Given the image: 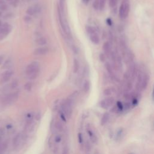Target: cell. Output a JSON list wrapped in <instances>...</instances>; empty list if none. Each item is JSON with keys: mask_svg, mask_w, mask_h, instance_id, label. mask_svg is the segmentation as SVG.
I'll return each instance as SVG.
<instances>
[{"mask_svg": "<svg viewBox=\"0 0 154 154\" xmlns=\"http://www.w3.org/2000/svg\"><path fill=\"white\" fill-rule=\"evenodd\" d=\"M33 84L31 82H28L24 85V89L27 91H30L32 89Z\"/></svg>", "mask_w": 154, "mask_h": 154, "instance_id": "d4e9b609", "label": "cell"}, {"mask_svg": "<svg viewBox=\"0 0 154 154\" xmlns=\"http://www.w3.org/2000/svg\"><path fill=\"white\" fill-rule=\"evenodd\" d=\"M55 142H57V143L60 142L61 141V138H60V136H57V137H55Z\"/></svg>", "mask_w": 154, "mask_h": 154, "instance_id": "8d00e7d4", "label": "cell"}, {"mask_svg": "<svg viewBox=\"0 0 154 154\" xmlns=\"http://www.w3.org/2000/svg\"><path fill=\"white\" fill-rule=\"evenodd\" d=\"M102 49H103L104 51V54L105 55H110L111 54V45L108 42H106L104 43L103 47H102Z\"/></svg>", "mask_w": 154, "mask_h": 154, "instance_id": "30bf717a", "label": "cell"}, {"mask_svg": "<svg viewBox=\"0 0 154 154\" xmlns=\"http://www.w3.org/2000/svg\"><path fill=\"white\" fill-rule=\"evenodd\" d=\"M0 140H1V137H0Z\"/></svg>", "mask_w": 154, "mask_h": 154, "instance_id": "bcb514c9", "label": "cell"}, {"mask_svg": "<svg viewBox=\"0 0 154 154\" xmlns=\"http://www.w3.org/2000/svg\"><path fill=\"white\" fill-rule=\"evenodd\" d=\"M107 23L108 24V25L111 26L112 25V19L110 18H108L107 19Z\"/></svg>", "mask_w": 154, "mask_h": 154, "instance_id": "d590c367", "label": "cell"}, {"mask_svg": "<svg viewBox=\"0 0 154 154\" xmlns=\"http://www.w3.org/2000/svg\"><path fill=\"white\" fill-rule=\"evenodd\" d=\"M129 154H134V153H129Z\"/></svg>", "mask_w": 154, "mask_h": 154, "instance_id": "f6af8a7d", "label": "cell"}, {"mask_svg": "<svg viewBox=\"0 0 154 154\" xmlns=\"http://www.w3.org/2000/svg\"><path fill=\"white\" fill-rule=\"evenodd\" d=\"M13 1H17V0H12Z\"/></svg>", "mask_w": 154, "mask_h": 154, "instance_id": "b9f144b4", "label": "cell"}, {"mask_svg": "<svg viewBox=\"0 0 154 154\" xmlns=\"http://www.w3.org/2000/svg\"><path fill=\"white\" fill-rule=\"evenodd\" d=\"M114 90L113 88H107V89H105L104 91V94L105 96H110L113 93Z\"/></svg>", "mask_w": 154, "mask_h": 154, "instance_id": "d6986e66", "label": "cell"}, {"mask_svg": "<svg viewBox=\"0 0 154 154\" xmlns=\"http://www.w3.org/2000/svg\"><path fill=\"white\" fill-rule=\"evenodd\" d=\"M39 73H40V70H39L37 72H36L33 73V74H32L31 75H29L28 76V78L30 79H31V80H34V79H36V78H37L39 77Z\"/></svg>", "mask_w": 154, "mask_h": 154, "instance_id": "44dd1931", "label": "cell"}, {"mask_svg": "<svg viewBox=\"0 0 154 154\" xmlns=\"http://www.w3.org/2000/svg\"><path fill=\"white\" fill-rule=\"evenodd\" d=\"M109 119H110V114L108 113H105L102 117L101 124L102 125H104L107 123Z\"/></svg>", "mask_w": 154, "mask_h": 154, "instance_id": "e0dca14e", "label": "cell"}, {"mask_svg": "<svg viewBox=\"0 0 154 154\" xmlns=\"http://www.w3.org/2000/svg\"><path fill=\"white\" fill-rule=\"evenodd\" d=\"M64 5H65V0H59V8L62 13L64 12Z\"/></svg>", "mask_w": 154, "mask_h": 154, "instance_id": "603a6c76", "label": "cell"}, {"mask_svg": "<svg viewBox=\"0 0 154 154\" xmlns=\"http://www.w3.org/2000/svg\"><path fill=\"white\" fill-rule=\"evenodd\" d=\"M26 13L29 16H33L36 13H37V10H36V6L29 7L27 9V10H26Z\"/></svg>", "mask_w": 154, "mask_h": 154, "instance_id": "4fadbf2b", "label": "cell"}, {"mask_svg": "<svg viewBox=\"0 0 154 154\" xmlns=\"http://www.w3.org/2000/svg\"><path fill=\"white\" fill-rule=\"evenodd\" d=\"M99 60L101 62H104L106 60V56L105 54L104 53H101L99 55Z\"/></svg>", "mask_w": 154, "mask_h": 154, "instance_id": "4dcf8cb0", "label": "cell"}, {"mask_svg": "<svg viewBox=\"0 0 154 154\" xmlns=\"http://www.w3.org/2000/svg\"><path fill=\"white\" fill-rule=\"evenodd\" d=\"M39 70H40L39 63L36 62H33L27 66L25 69V74L29 76Z\"/></svg>", "mask_w": 154, "mask_h": 154, "instance_id": "277c9868", "label": "cell"}, {"mask_svg": "<svg viewBox=\"0 0 154 154\" xmlns=\"http://www.w3.org/2000/svg\"><path fill=\"white\" fill-rule=\"evenodd\" d=\"M18 92L7 93L6 94L0 96V105L3 107L10 105L13 104L18 99Z\"/></svg>", "mask_w": 154, "mask_h": 154, "instance_id": "7a4b0ae2", "label": "cell"}, {"mask_svg": "<svg viewBox=\"0 0 154 154\" xmlns=\"http://www.w3.org/2000/svg\"><path fill=\"white\" fill-rule=\"evenodd\" d=\"M149 81V77L147 72L140 71L138 73L136 88L139 91L144 90L147 87Z\"/></svg>", "mask_w": 154, "mask_h": 154, "instance_id": "6da1fadb", "label": "cell"}, {"mask_svg": "<svg viewBox=\"0 0 154 154\" xmlns=\"http://www.w3.org/2000/svg\"><path fill=\"white\" fill-rule=\"evenodd\" d=\"M114 103V99L112 97H108L103 100H102L100 102V106L104 109H108L111 107Z\"/></svg>", "mask_w": 154, "mask_h": 154, "instance_id": "5b68a950", "label": "cell"}, {"mask_svg": "<svg viewBox=\"0 0 154 154\" xmlns=\"http://www.w3.org/2000/svg\"><path fill=\"white\" fill-rule=\"evenodd\" d=\"M62 154H69V149L67 146L64 147L62 151Z\"/></svg>", "mask_w": 154, "mask_h": 154, "instance_id": "d6a6232c", "label": "cell"}, {"mask_svg": "<svg viewBox=\"0 0 154 154\" xmlns=\"http://www.w3.org/2000/svg\"><path fill=\"white\" fill-rule=\"evenodd\" d=\"M4 60V55H0V65L2 64Z\"/></svg>", "mask_w": 154, "mask_h": 154, "instance_id": "e575fe53", "label": "cell"}, {"mask_svg": "<svg viewBox=\"0 0 154 154\" xmlns=\"http://www.w3.org/2000/svg\"><path fill=\"white\" fill-rule=\"evenodd\" d=\"M2 25H3V23H2V22H1V20H0V27H1Z\"/></svg>", "mask_w": 154, "mask_h": 154, "instance_id": "ab89813d", "label": "cell"}, {"mask_svg": "<svg viewBox=\"0 0 154 154\" xmlns=\"http://www.w3.org/2000/svg\"><path fill=\"white\" fill-rule=\"evenodd\" d=\"M86 31L87 32L88 34H89L90 35H92L94 34H97V30L96 28L94 27L90 26V25H87L86 27Z\"/></svg>", "mask_w": 154, "mask_h": 154, "instance_id": "5bb4252c", "label": "cell"}, {"mask_svg": "<svg viewBox=\"0 0 154 154\" xmlns=\"http://www.w3.org/2000/svg\"><path fill=\"white\" fill-rule=\"evenodd\" d=\"M7 1H12V0H7Z\"/></svg>", "mask_w": 154, "mask_h": 154, "instance_id": "7bdbcfd3", "label": "cell"}, {"mask_svg": "<svg viewBox=\"0 0 154 154\" xmlns=\"http://www.w3.org/2000/svg\"><path fill=\"white\" fill-rule=\"evenodd\" d=\"M2 36V32H1V27H0V36Z\"/></svg>", "mask_w": 154, "mask_h": 154, "instance_id": "60d3db41", "label": "cell"}, {"mask_svg": "<svg viewBox=\"0 0 154 154\" xmlns=\"http://www.w3.org/2000/svg\"><path fill=\"white\" fill-rule=\"evenodd\" d=\"M105 68H106L107 72H108V74L110 75L113 76V70L112 68L111 65L110 64V63H105Z\"/></svg>", "mask_w": 154, "mask_h": 154, "instance_id": "ffe728a7", "label": "cell"}, {"mask_svg": "<svg viewBox=\"0 0 154 154\" xmlns=\"http://www.w3.org/2000/svg\"><path fill=\"white\" fill-rule=\"evenodd\" d=\"M18 86V81L17 80H14L10 84V88L11 89H14Z\"/></svg>", "mask_w": 154, "mask_h": 154, "instance_id": "cb8c5ba5", "label": "cell"}, {"mask_svg": "<svg viewBox=\"0 0 154 154\" xmlns=\"http://www.w3.org/2000/svg\"><path fill=\"white\" fill-rule=\"evenodd\" d=\"M152 100L154 102V86L153 88V90H152Z\"/></svg>", "mask_w": 154, "mask_h": 154, "instance_id": "74e56055", "label": "cell"}, {"mask_svg": "<svg viewBox=\"0 0 154 154\" xmlns=\"http://www.w3.org/2000/svg\"><path fill=\"white\" fill-rule=\"evenodd\" d=\"M1 29L2 32V36H6L10 33L12 27L8 23H4L3 24Z\"/></svg>", "mask_w": 154, "mask_h": 154, "instance_id": "9c48e42d", "label": "cell"}, {"mask_svg": "<svg viewBox=\"0 0 154 154\" xmlns=\"http://www.w3.org/2000/svg\"><path fill=\"white\" fill-rule=\"evenodd\" d=\"M49 51V48L47 47H42L38 48H36L33 52L34 55L40 56L47 54Z\"/></svg>", "mask_w": 154, "mask_h": 154, "instance_id": "52a82bcc", "label": "cell"}, {"mask_svg": "<svg viewBox=\"0 0 154 154\" xmlns=\"http://www.w3.org/2000/svg\"><path fill=\"white\" fill-rule=\"evenodd\" d=\"M3 129H2L0 128V135H1V134H3Z\"/></svg>", "mask_w": 154, "mask_h": 154, "instance_id": "f35d334b", "label": "cell"}, {"mask_svg": "<svg viewBox=\"0 0 154 154\" xmlns=\"http://www.w3.org/2000/svg\"><path fill=\"white\" fill-rule=\"evenodd\" d=\"M93 7L95 10H98L100 8V4L99 0H94L93 3Z\"/></svg>", "mask_w": 154, "mask_h": 154, "instance_id": "484cf974", "label": "cell"}, {"mask_svg": "<svg viewBox=\"0 0 154 154\" xmlns=\"http://www.w3.org/2000/svg\"><path fill=\"white\" fill-rule=\"evenodd\" d=\"M87 132H88V134H89V135L90 136V140H92V142L93 143H96L98 140V138H97V136L95 135L92 129H91L90 128H89V129H87Z\"/></svg>", "mask_w": 154, "mask_h": 154, "instance_id": "8fae6325", "label": "cell"}, {"mask_svg": "<svg viewBox=\"0 0 154 154\" xmlns=\"http://www.w3.org/2000/svg\"><path fill=\"white\" fill-rule=\"evenodd\" d=\"M85 1H87H87H88V0H85Z\"/></svg>", "mask_w": 154, "mask_h": 154, "instance_id": "ee69618b", "label": "cell"}, {"mask_svg": "<svg viewBox=\"0 0 154 154\" xmlns=\"http://www.w3.org/2000/svg\"><path fill=\"white\" fill-rule=\"evenodd\" d=\"M129 11H130V5L129 1L128 0H123L119 7V17L121 19L127 18L129 15Z\"/></svg>", "mask_w": 154, "mask_h": 154, "instance_id": "3957f363", "label": "cell"}, {"mask_svg": "<svg viewBox=\"0 0 154 154\" xmlns=\"http://www.w3.org/2000/svg\"><path fill=\"white\" fill-rule=\"evenodd\" d=\"M23 140H24V137L23 134L19 133L18 135H16L13 139V144L14 148H18L19 146L21 145V143L23 142Z\"/></svg>", "mask_w": 154, "mask_h": 154, "instance_id": "ba28073f", "label": "cell"}, {"mask_svg": "<svg viewBox=\"0 0 154 154\" xmlns=\"http://www.w3.org/2000/svg\"><path fill=\"white\" fill-rule=\"evenodd\" d=\"M24 20L25 21V23L29 24V23H31V22L32 21V19L30 17V16L27 15V16H25L24 18Z\"/></svg>", "mask_w": 154, "mask_h": 154, "instance_id": "f1b7e54d", "label": "cell"}, {"mask_svg": "<svg viewBox=\"0 0 154 154\" xmlns=\"http://www.w3.org/2000/svg\"><path fill=\"white\" fill-rule=\"evenodd\" d=\"M55 128L58 129V130H59V131H62L63 129V125L59 122H57L55 123Z\"/></svg>", "mask_w": 154, "mask_h": 154, "instance_id": "83f0119b", "label": "cell"}, {"mask_svg": "<svg viewBox=\"0 0 154 154\" xmlns=\"http://www.w3.org/2000/svg\"><path fill=\"white\" fill-rule=\"evenodd\" d=\"M36 44H38V45L40 46H43L45 45L47 43V40L45 38H39L38 39L36 40Z\"/></svg>", "mask_w": 154, "mask_h": 154, "instance_id": "9a60e30c", "label": "cell"}, {"mask_svg": "<svg viewBox=\"0 0 154 154\" xmlns=\"http://www.w3.org/2000/svg\"><path fill=\"white\" fill-rule=\"evenodd\" d=\"M90 39L91 42L95 44V45H98V44H99L100 42V39H99V36L98 35L97 33L90 35Z\"/></svg>", "mask_w": 154, "mask_h": 154, "instance_id": "7c38bea8", "label": "cell"}, {"mask_svg": "<svg viewBox=\"0 0 154 154\" xmlns=\"http://www.w3.org/2000/svg\"><path fill=\"white\" fill-rule=\"evenodd\" d=\"M117 0H109V5L112 8H114L117 5Z\"/></svg>", "mask_w": 154, "mask_h": 154, "instance_id": "4316f807", "label": "cell"}, {"mask_svg": "<svg viewBox=\"0 0 154 154\" xmlns=\"http://www.w3.org/2000/svg\"><path fill=\"white\" fill-rule=\"evenodd\" d=\"M13 74V71L11 70H7L4 72L1 75V78H0V84H3L7 81H9L11 77Z\"/></svg>", "mask_w": 154, "mask_h": 154, "instance_id": "8992f818", "label": "cell"}, {"mask_svg": "<svg viewBox=\"0 0 154 154\" xmlns=\"http://www.w3.org/2000/svg\"><path fill=\"white\" fill-rule=\"evenodd\" d=\"M10 60L9 59L5 61V62L4 63V66H3V68H7V66H9V63H10Z\"/></svg>", "mask_w": 154, "mask_h": 154, "instance_id": "836d02e7", "label": "cell"}, {"mask_svg": "<svg viewBox=\"0 0 154 154\" xmlns=\"http://www.w3.org/2000/svg\"><path fill=\"white\" fill-rule=\"evenodd\" d=\"M99 4H100V10H102L104 9V8L105 7V0H99Z\"/></svg>", "mask_w": 154, "mask_h": 154, "instance_id": "f546056e", "label": "cell"}, {"mask_svg": "<svg viewBox=\"0 0 154 154\" xmlns=\"http://www.w3.org/2000/svg\"><path fill=\"white\" fill-rule=\"evenodd\" d=\"M79 69V63L76 58L74 60V65H73V71L74 73H77Z\"/></svg>", "mask_w": 154, "mask_h": 154, "instance_id": "2e32d148", "label": "cell"}, {"mask_svg": "<svg viewBox=\"0 0 154 154\" xmlns=\"http://www.w3.org/2000/svg\"><path fill=\"white\" fill-rule=\"evenodd\" d=\"M72 51H73V52H74V53L75 54H77L78 53V52H79L78 48V47L76 45H73L72 46Z\"/></svg>", "mask_w": 154, "mask_h": 154, "instance_id": "1f68e13d", "label": "cell"}, {"mask_svg": "<svg viewBox=\"0 0 154 154\" xmlns=\"http://www.w3.org/2000/svg\"><path fill=\"white\" fill-rule=\"evenodd\" d=\"M0 9L3 11H5L7 9V5L4 0H0Z\"/></svg>", "mask_w": 154, "mask_h": 154, "instance_id": "7402d4cb", "label": "cell"}, {"mask_svg": "<svg viewBox=\"0 0 154 154\" xmlns=\"http://www.w3.org/2000/svg\"><path fill=\"white\" fill-rule=\"evenodd\" d=\"M90 82L89 81H86L84 82V85H83V90L84 91L87 93L89 92V90H90Z\"/></svg>", "mask_w": 154, "mask_h": 154, "instance_id": "ac0fdd59", "label": "cell"}]
</instances>
